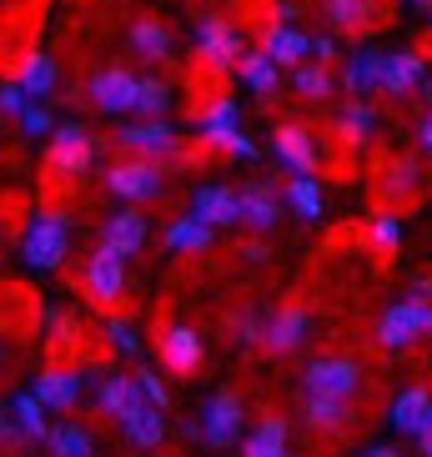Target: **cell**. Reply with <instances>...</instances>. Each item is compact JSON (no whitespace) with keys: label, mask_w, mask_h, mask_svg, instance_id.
Here are the masks:
<instances>
[{"label":"cell","mask_w":432,"mask_h":457,"mask_svg":"<svg viewBox=\"0 0 432 457\" xmlns=\"http://www.w3.org/2000/svg\"><path fill=\"white\" fill-rule=\"evenodd\" d=\"M191 126H196V141L216 156H231V162H252L257 156V141L242 136V106L231 96H206L191 106Z\"/></svg>","instance_id":"1"},{"label":"cell","mask_w":432,"mask_h":457,"mask_svg":"<svg viewBox=\"0 0 432 457\" xmlns=\"http://www.w3.org/2000/svg\"><path fill=\"white\" fill-rule=\"evenodd\" d=\"M111 141H116L126 156H146V162H162V166L187 162V136L176 131L166 116H136V121H126Z\"/></svg>","instance_id":"2"},{"label":"cell","mask_w":432,"mask_h":457,"mask_svg":"<svg viewBox=\"0 0 432 457\" xmlns=\"http://www.w3.org/2000/svg\"><path fill=\"white\" fill-rule=\"evenodd\" d=\"M71 252V216L61 206H41V212L26 221L21 231V256H26V267L36 271H55L66 262Z\"/></svg>","instance_id":"3"},{"label":"cell","mask_w":432,"mask_h":457,"mask_svg":"<svg viewBox=\"0 0 432 457\" xmlns=\"http://www.w3.org/2000/svg\"><path fill=\"white\" fill-rule=\"evenodd\" d=\"M96 162V136L86 131L81 121H61L51 136H46V171L55 181H76L86 176Z\"/></svg>","instance_id":"4"},{"label":"cell","mask_w":432,"mask_h":457,"mask_svg":"<svg viewBox=\"0 0 432 457\" xmlns=\"http://www.w3.org/2000/svg\"><path fill=\"white\" fill-rule=\"evenodd\" d=\"M372 337H378L382 352H403L412 342H422V337H432V302L407 292V302H392L378 317V332Z\"/></svg>","instance_id":"5"},{"label":"cell","mask_w":432,"mask_h":457,"mask_svg":"<svg viewBox=\"0 0 432 457\" xmlns=\"http://www.w3.org/2000/svg\"><path fill=\"white\" fill-rule=\"evenodd\" d=\"M106 191L121 196L126 206H146L166 191V166L146 162V156H121V162L106 166Z\"/></svg>","instance_id":"6"},{"label":"cell","mask_w":432,"mask_h":457,"mask_svg":"<svg viewBox=\"0 0 432 457\" xmlns=\"http://www.w3.org/2000/svg\"><path fill=\"white\" fill-rule=\"evenodd\" d=\"M246 55L242 30L231 26L227 15H202L196 21V61H202L206 76H227L237 71V61Z\"/></svg>","instance_id":"7"},{"label":"cell","mask_w":432,"mask_h":457,"mask_svg":"<svg viewBox=\"0 0 432 457\" xmlns=\"http://www.w3.org/2000/svg\"><path fill=\"white\" fill-rule=\"evenodd\" d=\"M196 422H202V443L216 447V453H227V447L242 443V432H246V403H242V392L237 387H221L206 397V407L196 412Z\"/></svg>","instance_id":"8"},{"label":"cell","mask_w":432,"mask_h":457,"mask_svg":"<svg viewBox=\"0 0 432 457\" xmlns=\"http://www.w3.org/2000/svg\"><path fill=\"white\" fill-rule=\"evenodd\" d=\"M81 292L91 307L116 312L126 302V256H116L111 246H96L81 267Z\"/></svg>","instance_id":"9"},{"label":"cell","mask_w":432,"mask_h":457,"mask_svg":"<svg viewBox=\"0 0 432 457\" xmlns=\"http://www.w3.org/2000/svg\"><path fill=\"white\" fill-rule=\"evenodd\" d=\"M156 362H162L171 377H196L202 362H206L202 332L187 327V322H162V332H156Z\"/></svg>","instance_id":"10"},{"label":"cell","mask_w":432,"mask_h":457,"mask_svg":"<svg viewBox=\"0 0 432 457\" xmlns=\"http://www.w3.org/2000/svg\"><path fill=\"white\" fill-rule=\"evenodd\" d=\"M302 387L322 392V397H357V392H362V362H357V357H347V352L312 357L307 372H302Z\"/></svg>","instance_id":"11"},{"label":"cell","mask_w":432,"mask_h":457,"mask_svg":"<svg viewBox=\"0 0 432 457\" xmlns=\"http://www.w3.org/2000/svg\"><path fill=\"white\" fill-rule=\"evenodd\" d=\"M136 91H141V76L126 66H101L86 81V101L101 116H126V111H136Z\"/></svg>","instance_id":"12"},{"label":"cell","mask_w":432,"mask_h":457,"mask_svg":"<svg viewBox=\"0 0 432 457\" xmlns=\"http://www.w3.org/2000/svg\"><path fill=\"white\" fill-rule=\"evenodd\" d=\"M271 151H277V162L287 166V176H317V166H322V146H317L312 126H302V121L277 126V131H271Z\"/></svg>","instance_id":"13"},{"label":"cell","mask_w":432,"mask_h":457,"mask_svg":"<svg viewBox=\"0 0 432 457\" xmlns=\"http://www.w3.org/2000/svg\"><path fill=\"white\" fill-rule=\"evenodd\" d=\"M312 337V317L302 302H282V307L267 317V332H262V352H271V357H292L297 347H307Z\"/></svg>","instance_id":"14"},{"label":"cell","mask_w":432,"mask_h":457,"mask_svg":"<svg viewBox=\"0 0 432 457\" xmlns=\"http://www.w3.org/2000/svg\"><path fill=\"white\" fill-rule=\"evenodd\" d=\"M151 242V221L141 206H121V212H111L106 221H101V246H111L116 256H141V246Z\"/></svg>","instance_id":"15"},{"label":"cell","mask_w":432,"mask_h":457,"mask_svg":"<svg viewBox=\"0 0 432 457\" xmlns=\"http://www.w3.org/2000/svg\"><path fill=\"white\" fill-rule=\"evenodd\" d=\"M282 212H287V196H282L277 181L257 176V181L242 187V227L246 231H271L277 221H282Z\"/></svg>","instance_id":"16"},{"label":"cell","mask_w":432,"mask_h":457,"mask_svg":"<svg viewBox=\"0 0 432 457\" xmlns=\"http://www.w3.org/2000/svg\"><path fill=\"white\" fill-rule=\"evenodd\" d=\"M30 392H36L51 412H76V407H81V372L66 367V362H46L41 372H36V382H30Z\"/></svg>","instance_id":"17"},{"label":"cell","mask_w":432,"mask_h":457,"mask_svg":"<svg viewBox=\"0 0 432 457\" xmlns=\"http://www.w3.org/2000/svg\"><path fill=\"white\" fill-rule=\"evenodd\" d=\"M422 81H428V55H418V51H382V96L407 101V96L422 91Z\"/></svg>","instance_id":"18"},{"label":"cell","mask_w":432,"mask_h":457,"mask_svg":"<svg viewBox=\"0 0 432 457\" xmlns=\"http://www.w3.org/2000/svg\"><path fill=\"white\" fill-rule=\"evenodd\" d=\"M302 417H307L312 432L342 437V432L357 428V403H352V397H322V392H307V397H302Z\"/></svg>","instance_id":"19"},{"label":"cell","mask_w":432,"mask_h":457,"mask_svg":"<svg viewBox=\"0 0 432 457\" xmlns=\"http://www.w3.org/2000/svg\"><path fill=\"white\" fill-rule=\"evenodd\" d=\"M322 21L332 36H372L382 26L378 0H322Z\"/></svg>","instance_id":"20"},{"label":"cell","mask_w":432,"mask_h":457,"mask_svg":"<svg viewBox=\"0 0 432 457\" xmlns=\"http://www.w3.org/2000/svg\"><path fill=\"white\" fill-rule=\"evenodd\" d=\"M126 46H131V55L141 61V66H162V61H171V30H166V21H156V15H136L131 26H126Z\"/></svg>","instance_id":"21"},{"label":"cell","mask_w":432,"mask_h":457,"mask_svg":"<svg viewBox=\"0 0 432 457\" xmlns=\"http://www.w3.org/2000/svg\"><path fill=\"white\" fill-rule=\"evenodd\" d=\"M262 51H267L282 71H297L302 61H312V36H302L292 21H271V26L262 30Z\"/></svg>","instance_id":"22"},{"label":"cell","mask_w":432,"mask_h":457,"mask_svg":"<svg viewBox=\"0 0 432 457\" xmlns=\"http://www.w3.org/2000/svg\"><path fill=\"white\" fill-rule=\"evenodd\" d=\"M121 428V437L131 447H141V453H156V447L166 443V407H156V403H136L131 412L116 422Z\"/></svg>","instance_id":"23"},{"label":"cell","mask_w":432,"mask_h":457,"mask_svg":"<svg viewBox=\"0 0 432 457\" xmlns=\"http://www.w3.org/2000/svg\"><path fill=\"white\" fill-rule=\"evenodd\" d=\"M191 212L202 216V221H212V227H242V191H237V187H221V181H212V187H196V196H191Z\"/></svg>","instance_id":"24"},{"label":"cell","mask_w":432,"mask_h":457,"mask_svg":"<svg viewBox=\"0 0 432 457\" xmlns=\"http://www.w3.org/2000/svg\"><path fill=\"white\" fill-rule=\"evenodd\" d=\"M15 81L26 86L30 101H51L55 86H61V66H55V55H46V51H21V61H15Z\"/></svg>","instance_id":"25"},{"label":"cell","mask_w":432,"mask_h":457,"mask_svg":"<svg viewBox=\"0 0 432 457\" xmlns=\"http://www.w3.org/2000/svg\"><path fill=\"white\" fill-rule=\"evenodd\" d=\"M231 76H237V81H242L252 96H262V101H271V96L282 91V66H277L262 46H257V51L246 46V55L237 61V71H231Z\"/></svg>","instance_id":"26"},{"label":"cell","mask_w":432,"mask_h":457,"mask_svg":"<svg viewBox=\"0 0 432 457\" xmlns=\"http://www.w3.org/2000/svg\"><path fill=\"white\" fill-rule=\"evenodd\" d=\"M212 237H216L212 221H202L196 212H181L171 227L162 231V246L176 256H196V252H212Z\"/></svg>","instance_id":"27"},{"label":"cell","mask_w":432,"mask_h":457,"mask_svg":"<svg viewBox=\"0 0 432 457\" xmlns=\"http://www.w3.org/2000/svg\"><path fill=\"white\" fill-rule=\"evenodd\" d=\"M136 403H146V392H141L136 372H131V377H126V372H111V377H101V382H96V407H101L111 422H121V417L131 412Z\"/></svg>","instance_id":"28"},{"label":"cell","mask_w":432,"mask_h":457,"mask_svg":"<svg viewBox=\"0 0 432 457\" xmlns=\"http://www.w3.org/2000/svg\"><path fill=\"white\" fill-rule=\"evenodd\" d=\"M242 457H292V428H287V417H277V412L257 417V428L246 432V443H242Z\"/></svg>","instance_id":"29"},{"label":"cell","mask_w":432,"mask_h":457,"mask_svg":"<svg viewBox=\"0 0 432 457\" xmlns=\"http://www.w3.org/2000/svg\"><path fill=\"white\" fill-rule=\"evenodd\" d=\"M46 453L51 457H101V447H96L91 428L86 422H71V417H61V422H51V432H46Z\"/></svg>","instance_id":"30"},{"label":"cell","mask_w":432,"mask_h":457,"mask_svg":"<svg viewBox=\"0 0 432 457\" xmlns=\"http://www.w3.org/2000/svg\"><path fill=\"white\" fill-rule=\"evenodd\" d=\"M337 81L347 96H378L382 91V51H352Z\"/></svg>","instance_id":"31"},{"label":"cell","mask_w":432,"mask_h":457,"mask_svg":"<svg viewBox=\"0 0 432 457\" xmlns=\"http://www.w3.org/2000/svg\"><path fill=\"white\" fill-rule=\"evenodd\" d=\"M378 131V111L367 106V96H352V101H342L337 111V141L342 146H367V136Z\"/></svg>","instance_id":"32"},{"label":"cell","mask_w":432,"mask_h":457,"mask_svg":"<svg viewBox=\"0 0 432 457\" xmlns=\"http://www.w3.org/2000/svg\"><path fill=\"white\" fill-rule=\"evenodd\" d=\"M422 166L418 162H392L387 176H382V196H387L392 206H403V202H418L422 196Z\"/></svg>","instance_id":"33"},{"label":"cell","mask_w":432,"mask_h":457,"mask_svg":"<svg viewBox=\"0 0 432 457\" xmlns=\"http://www.w3.org/2000/svg\"><path fill=\"white\" fill-rule=\"evenodd\" d=\"M337 76H332V66H322V61H302L297 71H292V91L302 96V101H327V96H337Z\"/></svg>","instance_id":"34"},{"label":"cell","mask_w":432,"mask_h":457,"mask_svg":"<svg viewBox=\"0 0 432 457\" xmlns=\"http://www.w3.org/2000/svg\"><path fill=\"white\" fill-rule=\"evenodd\" d=\"M428 417H432V392L428 387H407L403 397L392 403V428L397 432H412V437H418Z\"/></svg>","instance_id":"35"},{"label":"cell","mask_w":432,"mask_h":457,"mask_svg":"<svg viewBox=\"0 0 432 457\" xmlns=\"http://www.w3.org/2000/svg\"><path fill=\"white\" fill-rule=\"evenodd\" d=\"M287 206H292V212L302 216V221H317V216H322V181H317V176H292V181H287Z\"/></svg>","instance_id":"36"},{"label":"cell","mask_w":432,"mask_h":457,"mask_svg":"<svg viewBox=\"0 0 432 457\" xmlns=\"http://www.w3.org/2000/svg\"><path fill=\"white\" fill-rule=\"evenodd\" d=\"M11 417L15 422H21V428L30 432V437H36V443H46V432H51V422H46V412H51V407L41 403V397H36V392H15L11 403Z\"/></svg>","instance_id":"37"},{"label":"cell","mask_w":432,"mask_h":457,"mask_svg":"<svg viewBox=\"0 0 432 457\" xmlns=\"http://www.w3.org/2000/svg\"><path fill=\"white\" fill-rule=\"evenodd\" d=\"M367 246H372V256H397V246H403V221H397V212H378L372 221H367Z\"/></svg>","instance_id":"38"},{"label":"cell","mask_w":432,"mask_h":457,"mask_svg":"<svg viewBox=\"0 0 432 457\" xmlns=\"http://www.w3.org/2000/svg\"><path fill=\"white\" fill-rule=\"evenodd\" d=\"M171 111V86L162 76H141V91H136V116H166Z\"/></svg>","instance_id":"39"},{"label":"cell","mask_w":432,"mask_h":457,"mask_svg":"<svg viewBox=\"0 0 432 457\" xmlns=\"http://www.w3.org/2000/svg\"><path fill=\"white\" fill-rule=\"evenodd\" d=\"M101 332H106V342L121 352V357H136V352H141V332H136L126 317H116V312L106 317V327H101Z\"/></svg>","instance_id":"40"},{"label":"cell","mask_w":432,"mask_h":457,"mask_svg":"<svg viewBox=\"0 0 432 457\" xmlns=\"http://www.w3.org/2000/svg\"><path fill=\"white\" fill-rule=\"evenodd\" d=\"M262 332H267V317H262V312L246 307V312H237V317H231V337H237L246 352L262 347Z\"/></svg>","instance_id":"41"},{"label":"cell","mask_w":432,"mask_h":457,"mask_svg":"<svg viewBox=\"0 0 432 457\" xmlns=\"http://www.w3.org/2000/svg\"><path fill=\"white\" fill-rule=\"evenodd\" d=\"M21 131H26V136H51V131H55L51 101H30V106L21 111Z\"/></svg>","instance_id":"42"},{"label":"cell","mask_w":432,"mask_h":457,"mask_svg":"<svg viewBox=\"0 0 432 457\" xmlns=\"http://www.w3.org/2000/svg\"><path fill=\"white\" fill-rule=\"evenodd\" d=\"M30 106V96H26V86L15 81H0V116H11V121H21V111Z\"/></svg>","instance_id":"43"},{"label":"cell","mask_w":432,"mask_h":457,"mask_svg":"<svg viewBox=\"0 0 432 457\" xmlns=\"http://www.w3.org/2000/svg\"><path fill=\"white\" fill-rule=\"evenodd\" d=\"M136 382H141V392H146V403L171 407V392H166V382H162V372H156V367H136Z\"/></svg>","instance_id":"44"},{"label":"cell","mask_w":432,"mask_h":457,"mask_svg":"<svg viewBox=\"0 0 432 457\" xmlns=\"http://www.w3.org/2000/svg\"><path fill=\"white\" fill-rule=\"evenodd\" d=\"M312 61L332 66V61H337V36H317V41H312Z\"/></svg>","instance_id":"45"},{"label":"cell","mask_w":432,"mask_h":457,"mask_svg":"<svg viewBox=\"0 0 432 457\" xmlns=\"http://www.w3.org/2000/svg\"><path fill=\"white\" fill-rule=\"evenodd\" d=\"M412 136H418V151H422V156L432 162V111H428V116L418 121V131H412Z\"/></svg>","instance_id":"46"},{"label":"cell","mask_w":432,"mask_h":457,"mask_svg":"<svg viewBox=\"0 0 432 457\" xmlns=\"http://www.w3.org/2000/svg\"><path fill=\"white\" fill-rule=\"evenodd\" d=\"M242 256H246V262H257V267H262V262H267V242H252V246H242Z\"/></svg>","instance_id":"47"},{"label":"cell","mask_w":432,"mask_h":457,"mask_svg":"<svg viewBox=\"0 0 432 457\" xmlns=\"http://www.w3.org/2000/svg\"><path fill=\"white\" fill-rule=\"evenodd\" d=\"M418 453H422V457H432V417L422 422V432H418Z\"/></svg>","instance_id":"48"},{"label":"cell","mask_w":432,"mask_h":457,"mask_svg":"<svg viewBox=\"0 0 432 457\" xmlns=\"http://www.w3.org/2000/svg\"><path fill=\"white\" fill-rule=\"evenodd\" d=\"M357 457H403V453H397V447H387V443H382V447H362V453H357Z\"/></svg>","instance_id":"49"},{"label":"cell","mask_w":432,"mask_h":457,"mask_svg":"<svg viewBox=\"0 0 432 457\" xmlns=\"http://www.w3.org/2000/svg\"><path fill=\"white\" fill-rule=\"evenodd\" d=\"M412 296H428L432 302V277H418V282H412Z\"/></svg>","instance_id":"50"},{"label":"cell","mask_w":432,"mask_h":457,"mask_svg":"<svg viewBox=\"0 0 432 457\" xmlns=\"http://www.w3.org/2000/svg\"><path fill=\"white\" fill-rule=\"evenodd\" d=\"M418 101H428V111H432V76L422 81V91H418Z\"/></svg>","instance_id":"51"},{"label":"cell","mask_w":432,"mask_h":457,"mask_svg":"<svg viewBox=\"0 0 432 457\" xmlns=\"http://www.w3.org/2000/svg\"><path fill=\"white\" fill-rule=\"evenodd\" d=\"M5 417H11V407H5V403H0V428H5Z\"/></svg>","instance_id":"52"},{"label":"cell","mask_w":432,"mask_h":457,"mask_svg":"<svg viewBox=\"0 0 432 457\" xmlns=\"http://www.w3.org/2000/svg\"><path fill=\"white\" fill-rule=\"evenodd\" d=\"M0 372H5V342H0Z\"/></svg>","instance_id":"53"},{"label":"cell","mask_w":432,"mask_h":457,"mask_svg":"<svg viewBox=\"0 0 432 457\" xmlns=\"http://www.w3.org/2000/svg\"><path fill=\"white\" fill-rule=\"evenodd\" d=\"M422 11H428V15H432V0H422Z\"/></svg>","instance_id":"54"},{"label":"cell","mask_w":432,"mask_h":457,"mask_svg":"<svg viewBox=\"0 0 432 457\" xmlns=\"http://www.w3.org/2000/svg\"><path fill=\"white\" fill-rule=\"evenodd\" d=\"M162 457H176V453H162Z\"/></svg>","instance_id":"55"}]
</instances>
